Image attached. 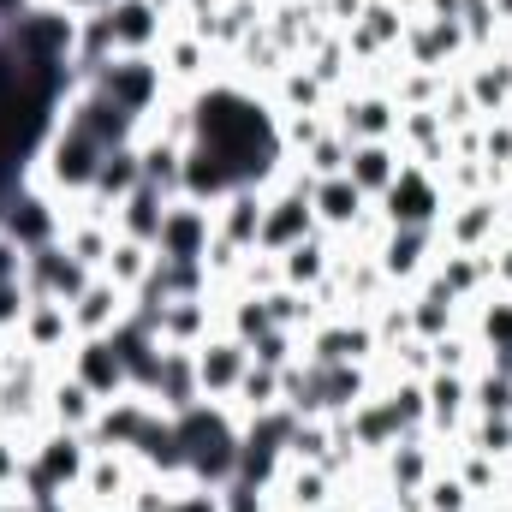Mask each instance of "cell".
<instances>
[{"instance_id": "6da1fadb", "label": "cell", "mask_w": 512, "mask_h": 512, "mask_svg": "<svg viewBox=\"0 0 512 512\" xmlns=\"http://www.w3.org/2000/svg\"><path fill=\"white\" fill-rule=\"evenodd\" d=\"M179 447H185V477L203 489H227L239 477V411L221 399H197L191 411L173 417Z\"/></svg>"}, {"instance_id": "7a4b0ae2", "label": "cell", "mask_w": 512, "mask_h": 512, "mask_svg": "<svg viewBox=\"0 0 512 512\" xmlns=\"http://www.w3.org/2000/svg\"><path fill=\"white\" fill-rule=\"evenodd\" d=\"M102 155H108V143H102L96 131L72 126V120H54V131L42 137L36 161H30V179H36L48 197L72 203V197H84V191L96 185V167H102Z\"/></svg>"}, {"instance_id": "3957f363", "label": "cell", "mask_w": 512, "mask_h": 512, "mask_svg": "<svg viewBox=\"0 0 512 512\" xmlns=\"http://www.w3.org/2000/svg\"><path fill=\"white\" fill-rule=\"evenodd\" d=\"M447 203H453V197H447L441 173H435V167H423V161H405V167H399V179L376 197V209H382L387 227H441Z\"/></svg>"}, {"instance_id": "277c9868", "label": "cell", "mask_w": 512, "mask_h": 512, "mask_svg": "<svg viewBox=\"0 0 512 512\" xmlns=\"http://www.w3.org/2000/svg\"><path fill=\"white\" fill-rule=\"evenodd\" d=\"M0 233H6V239H18L24 256L42 251V245H54V239L66 233V203H60V197H48L36 179H18V185L0 197Z\"/></svg>"}, {"instance_id": "5b68a950", "label": "cell", "mask_w": 512, "mask_h": 512, "mask_svg": "<svg viewBox=\"0 0 512 512\" xmlns=\"http://www.w3.org/2000/svg\"><path fill=\"white\" fill-rule=\"evenodd\" d=\"M90 84H96L108 102H120L137 126H143V120L173 96V90H167V78H161V66H155V54H114Z\"/></svg>"}, {"instance_id": "8992f818", "label": "cell", "mask_w": 512, "mask_h": 512, "mask_svg": "<svg viewBox=\"0 0 512 512\" xmlns=\"http://www.w3.org/2000/svg\"><path fill=\"white\" fill-rule=\"evenodd\" d=\"M435 233H441V251H495V245L507 239V221H501V197H495V191H477V197H453Z\"/></svg>"}, {"instance_id": "52a82bcc", "label": "cell", "mask_w": 512, "mask_h": 512, "mask_svg": "<svg viewBox=\"0 0 512 512\" xmlns=\"http://www.w3.org/2000/svg\"><path fill=\"white\" fill-rule=\"evenodd\" d=\"M209 245H215V209L173 197L155 233V262H209Z\"/></svg>"}, {"instance_id": "ba28073f", "label": "cell", "mask_w": 512, "mask_h": 512, "mask_svg": "<svg viewBox=\"0 0 512 512\" xmlns=\"http://www.w3.org/2000/svg\"><path fill=\"white\" fill-rule=\"evenodd\" d=\"M304 358L310 364H376L382 346H376L370 316H322L304 334Z\"/></svg>"}, {"instance_id": "9c48e42d", "label": "cell", "mask_w": 512, "mask_h": 512, "mask_svg": "<svg viewBox=\"0 0 512 512\" xmlns=\"http://www.w3.org/2000/svg\"><path fill=\"white\" fill-rule=\"evenodd\" d=\"M435 256H441V233L435 227H387L382 251H376V268L387 274L393 292H411L435 268Z\"/></svg>"}, {"instance_id": "30bf717a", "label": "cell", "mask_w": 512, "mask_h": 512, "mask_svg": "<svg viewBox=\"0 0 512 512\" xmlns=\"http://www.w3.org/2000/svg\"><path fill=\"white\" fill-rule=\"evenodd\" d=\"M90 280H96V274H90V268H84L72 251H66V239H54V245H42V251L24 256V286H30V298L72 304Z\"/></svg>"}, {"instance_id": "8fae6325", "label": "cell", "mask_w": 512, "mask_h": 512, "mask_svg": "<svg viewBox=\"0 0 512 512\" xmlns=\"http://www.w3.org/2000/svg\"><path fill=\"white\" fill-rule=\"evenodd\" d=\"M441 465H447V453H441V441L429 429L423 435H399L382 453V495H417Z\"/></svg>"}, {"instance_id": "7c38bea8", "label": "cell", "mask_w": 512, "mask_h": 512, "mask_svg": "<svg viewBox=\"0 0 512 512\" xmlns=\"http://www.w3.org/2000/svg\"><path fill=\"white\" fill-rule=\"evenodd\" d=\"M245 370H251V346L233 340L227 328H215V334L197 346V387H203V399L233 405V393H239V382H245Z\"/></svg>"}, {"instance_id": "4fadbf2b", "label": "cell", "mask_w": 512, "mask_h": 512, "mask_svg": "<svg viewBox=\"0 0 512 512\" xmlns=\"http://www.w3.org/2000/svg\"><path fill=\"white\" fill-rule=\"evenodd\" d=\"M60 370H72V376L90 387L102 405H108V399H120V393H131L126 358H120V346H114L108 334H96V340H78V346L66 352V364H60Z\"/></svg>"}, {"instance_id": "5bb4252c", "label": "cell", "mask_w": 512, "mask_h": 512, "mask_svg": "<svg viewBox=\"0 0 512 512\" xmlns=\"http://www.w3.org/2000/svg\"><path fill=\"white\" fill-rule=\"evenodd\" d=\"M137 477H143V465H137L131 453L96 447V453H90V471H84V483H78L72 501H84V507H126L131 489H137Z\"/></svg>"}, {"instance_id": "9a60e30c", "label": "cell", "mask_w": 512, "mask_h": 512, "mask_svg": "<svg viewBox=\"0 0 512 512\" xmlns=\"http://www.w3.org/2000/svg\"><path fill=\"white\" fill-rule=\"evenodd\" d=\"M423 405H429V435L435 441H459L465 423H471V376L429 370L423 376Z\"/></svg>"}, {"instance_id": "2e32d148", "label": "cell", "mask_w": 512, "mask_h": 512, "mask_svg": "<svg viewBox=\"0 0 512 512\" xmlns=\"http://www.w3.org/2000/svg\"><path fill=\"white\" fill-rule=\"evenodd\" d=\"M12 340H18L24 352L48 358V364H66V352L78 346V334H72V310H66V304H54V298H30L24 328H18Z\"/></svg>"}, {"instance_id": "e0dca14e", "label": "cell", "mask_w": 512, "mask_h": 512, "mask_svg": "<svg viewBox=\"0 0 512 512\" xmlns=\"http://www.w3.org/2000/svg\"><path fill=\"white\" fill-rule=\"evenodd\" d=\"M102 18H108L114 54H155V48L167 42V30H173V18H167V12H155L149 0H114Z\"/></svg>"}, {"instance_id": "ac0fdd59", "label": "cell", "mask_w": 512, "mask_h": 512, "mask_svg": "<svg viewBox=\"0 0 512 512\" xmlns=\"http://www.w3.org/2000/svg\"><path fill=\"white\" fill-rule=\"evenodd\" d=\"M66 310H72V334H78V340H96V334H114V328L131 316V292L114 286L108 274H96Z\"/></svg>"}, {"instance_id": "d6986e66", "label": "cell", "mask_w": 512, "mask_h": 512, "mask_svg": "<svg viewBox=\"0 0 512 512\" xmlns=\"http://www.w3.org/2000/svg\"><path fill=\"white\" fill-rule=\"evenodd\" d=\"M262 185H239V191H227L221 203H215V245L221 251H239L251 256L256 251V233H262Z\"/></svg>"}, {"instance_id": "ffe728a7", "label": "cell", "mask_w": 512, "mask_h": 512, "mask_svg": "<svg viewBox=\"0 0 512 512\" xmlns=\"http://www.w3.org/2000/svg\"><path fill=\"white\" fill-rule=\"evenodd\" d=\"M209 60H215V48L197 36V30H185V24H173L167 30V42L155 48V66H161V78H167V90H197L203 78H209Z\"/></svg>"}, {"instance_id": "44dd1931", "label": "cell", "mask_w": 512, "mask_h": 512, "mask_svg": "<svg viewBox=\"0 0 512 512\" xmlns=\"http://www.w3.org/2000/svg\"><path fill=\"white\" fill-rule=\"evenodd\" d=\"M310 209H316V227L328 233V239H346L364 215H370V197L346 179V173H334V179H316V191H310Z\"/></svg>"}, {"instance_id": "7402d4cb", "label": "cell", "mask_w": 512, "mask_h": 512, "mask_svg": "<svg viewBox=\"0 0 512 512\" xmlns=\"http://www.w3.org/2000/svg\"><path fill=\"white\" fill-rule=\"evenodd\" d=\"M96 411H102V399H96L90 387L78 382L72 370H54V376H48V393H42V423H54V429H78V435H90V423H96Z\"/></svg>"}, {"instance_id": "603a6c76", "label": "cell", "mask_w": 512, "mask_h": 512, "mask_svg": "<svg viewBox=\"0 0 512 512\" xmlns=\"http://www.w3.org/2000/svg\"><path fill=\"white\" fill-rule=\"evenodd\" d=\"M149 417H155V405H149L143 393H120V399H108V405L96 411V423H90V447H120V453H131Z\"/></svg>"}, {"instance_id": "cb8c5ba5", "label": "cell", "mask_w": 512, "mask_h": 512, "mask_svg": "<svg viewBox=\"0 0 512 512\" xmlns=\"http://www.w3.org/2000/svg\"><path fill=\"white\" fill-rule=\"evenodd\" d=\"M465 334L483 346V358L512 364V298L507 292H483V298L465 310Z\"/></svg>"}, {"instance_id": "d4e9b609", "label": "cell", "mask_w": 512, "mask_h": 512, "mask_svg": "<svg viewBox=\"0 0 512 512\" xmlns=\"http://www.w3.org/2000/svg\"><path fill=\"white\" fill-rule=\"evenodd\" d=\"M334 489H340V477L328 465H286L274 483V501H280V512H328Z\"/></svg>"}, {"instance_id": "484cf974", "label": "cell", "mask_w": 512, "mask_h": 512, "mask_svg": "<svg viewBox=\"0 0 512 512\" xmlns=\"http://www.w3.org/2000/svg\"><path fill=\"white\" fill-rule=\"evenodd\" d=\"M334 256H340V239H328V233H310V239H298L292 251H280V286H298V292H316L328 274H334Z\"/></svg>"}, {"instance_id": "4316f807", "label": "cell", "mask_w": 512, "mask_h": 512, "mask_svg": "<svg viewBox=\"0 0 512 512\" xmlns=\"http://www.w3.org/2000/svg\"><path fill=\"white\" fill-rule=\"evenodd\" d=\"M405 304H411V334H417V340H441V334L465 328V304H459V298H447L429 274L405 292Z\"/></svg>"}, {"instance_id": "83f0119b", "label": "cell", "mask_w": 512, "mask_h": 512, "mask_svg": "<svg viewBox=\"0 0 512 512\" xmlns=\"http://www.w3.org/2000/svg\"><path fill=\"white\" fill-rule=\"evenodd\" d=\"M399 167H405V149L399 143H352V161H346V179L376 203L387 185L399 179Z\"/></svg>"}, {"instance_id": "f1b7e54d", "label": "cell", "mask_w": 512, "mask_h": 512, "mask_svg": "<svg viewBox=\"0 0 512 512\" xmlns=\"http://www.w3.org/2000/svg\"><path fill=\"white\" fill-rule=\"evenodd\" d=\"M167 191H155V185H137L131 197H120V209H114V233L120 239H137V245H149L155 251V233H161V215H167Z\"/></svg>"}, {"instance_id": "f546056e", "label": "cell", "mask_w": 512, "mask_h": 512, "mask_svg": "<svg viewBox=\"0 0 512 512\" xmlns=\"http://www.w3.org/2000/svg\"><path fill=\"white\" fill-rule=\"evenodd\" d=\"M268 102H274V114H328L334 96L316 84V72H310L304 60H292V66L274 78V96H268Z\"/></svg>"}, {"instance_id": "4dcf8cb0", "label": "cell", "mask_w": 512, "mask_h": 512, "mask_svg": "<svg viewBox=\"0 0 512 512\" xmlns=\"http://www.w3.org/2000/svg\"><path fill=\"white\" fill-rule=\"evenodd\" d=\"M60 239H66V251L78 256L90 274H102V268H108V256H114V239H120V233H114V221L66 215V233H60Z\"/></svg>"}, {"instance_id": "1f68e13d", "label": "cell", "mask_w": 512, "mask_h": 512, "mask_svg": "<svg viewBox=\"0 0 512 512\" xmlns=\"http://www.w3.org/2000/svg\"><path fill=\"white\" fill-rule=\"evenodd\" d=\"M280 405V370H268V364H256L245 370V382H239V393H233V411H239V423L245 417H256V411H274Z\"/></svg>"}, {"instance_id": "d6a6232c", "label": "cell", "mask_w": 512, "mask_h": 512, "mask_svg": "<svg viewBox=\"0 0 512 512\" xmlns=\"http://www.w3.org/2000/svg\"><path fill=\"white\" fill-rule=\"evenodd\" d=\"M149 268H155V251L149 245H137V239H114V256H108V280L114 286H126V292H137L143 280H149Z\"/></svg>"}, {"instance_id": "836d02e7", "label": "cell", "mask_w": 512, "mask_h": 512, "mask_svg": "<svg viewBox=\"0 0 512 512\" xmlns=\"http://www.w3.org/2000/svg\"><path fill=\"white\" fill-rule=\"evenodd\" d=\"M423 507H429V512H477V495L459 483V471H453V465H441V471L423 483Z\"/></svg>"}, {"instance_id": "e575fe53", "label": "cell", "mask_w": 512, "mask_h": 512, "mask_svg": "<svg viewBox=\"0 0 512 512\" xmlns=\"http://www.w3.org/2000/svg\"><path fill=\"white\" fill-rule=\"evenodd\" d=\"M24 459H30V441L18 429H0V501H18L24 489Z\"/></svg>"}, {"instance_id": "d590c367", "label": "cell", "mask_w": 512, "mask_h": 512, "mask_svg": "<svg viewBox=\"0 0 512 512\" xmlns=\"http://www.w3.org/2000/svg\"><path fill=\"white\" fill-rule=\"evenodd\" d=\"M346 161H352V137L328 131V137H322V143H316V149H310L298 167H304L310 179H334V173H346Z\"/></svg>"}, {"instance_id": "8d00e7d4", "label": "cell", "mask_w": 512, "mask_h": 512, "mask_svg": "<svg viewBox=\"0 0 512 512\" xmlns=\"http://www.w3.org/2000/svg\"><path fill=\"white\" fill-rule=\"evenodd\" d=\"M24 310H30V286L24 280H0V340H12L24 328Z\"/></svg>"}, {"instance_id": "74e56055", "label": "cell", "mask_w": 512, "mask_h": 512, "mask_svg": "<svg viewBox=\"0 0 512 512\" xmlns=\"http://www.w3.org/2000/svg\"><path fill=\"white\" fill-rule=\"evenodd\" d=\"M0 280H24V245L0 233Z\"/></svg>"}, {"instance_id": "f35d334b", "label": "cell", "mask_w": 512, "mask_h": 512, "mask_svg": "<svg viewBox=\"0 0 512 512\" xmlns=\"http://www.w3.org/2000/svg\"><path fill=\"white\" fill-rule=\"evenodd\" d=\"M495 292H507L512 298V233L495 245Z\"/></svg>"}, {"instance_id": "ab89813d", "label": "cell", "mask_w": 512, "mask_h": 512, "mask_svg": "<svg viewBox=\"0 0 512 512\" xmlns=\"http://www.w3.org/2000/svg\"><path fill=\"white\" fill-rule=\"evenodd\" d=\"M48 6H60L66 18H96V12H108L114 0H48Z\"/></svg>"}, {"instance_id": "60d3db41", "label": "cell", "mask_w": 512, "mask_h": 512, "mask_svg": "<svg viewBox=\"0 0 512 512\" xmlns=\"http://www.w3.org/2000/svg\"><path fill=\"white\" fill-rule=\"evenodd\" d=\"M72 512H126V507H84V501H72Z\"/></svg>"}]
</instances>
